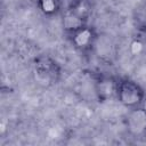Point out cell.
I'll return each instance as SVG.
<instances>
[{
    "instance_id": "1",
    "label": "cell",
    "mask_w": 146,
    "mask_h": 146,
    "mask_svg": "<svg viewBox=\"0 0 146 146\" xmlns=\"http://www.w3.org/2000/svg\"><path fill=\"white\" fill-rule=\"evenodd\" d=\"M32 72L35 83L43 88L55 86L62 79V67L59 63L47 54H41L34 58Z\"/></svg>"
},
{
    "instance_id": "2",
    "label": "cell",
    "mask_w": 146,
    "mask_h": 146,
    "mask_svg": "<svg viewBox=\"0 0 146 146\" xmlns=\"http://www.w3.org/2000/svg\"><path fill=\"white\" fill-rule=\"evenodd\" d=\"M66 40L81 55L89 56L94 52L98 41V31L91 24H79L73 29L64 31Z\"/></svg>"
},
{
    "instance_id": "3",
    "label": "cell",
    "mask_w": 146,
    "mask_h": 146,
    "mask_svg": "<svg viewBox=\"0 0 146 146\" xmlns=\"http://www.w3.org/2000/svg\"><path fill=\"white\" fill-rule=\"evenodd\" d=\"M116 100L127 110L145 106L146 90L137 81L128 76H120Z\"/></svg>"
},
{
    "instance_id": "4",
    "label": "cell",
    "mask_w": 146,
    "mask_h": 146,
    "mask_svg": "<svg viewBox=\"0 0 146 146\" xmlns=\"http://www.w3.org/2000/svg\"><path fill=\"white\" fill-rule=\"evenodd\" d=\"M119 78L110 73H98L94 75V91L99 103L116 100Z\"/></svg>"
},
{
    "instance_id": "5",
    "label": "cell",
    "mask_w": 146,
    "mask_h": 146,
    "mask_svg": "<svg viewBox=\"0 0 146 146\" xmlns=\"http://www.w3.org/2000/svg\"><path fill=\"white\" fill-rule=\"evenodd\" d=\"M124 128L129 136L135 139L146 137V107H136L127 111L123 117Z\"/></svg>"
},
{
    "instance_id": "6",
    "label": "cell",
    "mask_w": 146,
    "mask_h": 146,
    "mask_svg": "<svg viewBox=\"0 0 146 146\" xmlns=\"http://www.w3.org/2000/svg\"><path fill=\"white\" fill-rule=\"evenodd\" d=\"M65 14L79 24H87L94 14V3L91 0H70Z\"/></svg>"
},
{
    "instance_id": "7",
    "label": "cell",
    "mask_w": 146,
    "mask_h": 146,
    "mask_svg": "<svg viewBox=\"0 0 146 146\" xmlns=\"http://www.w3.org/2000/svg\"><path fill=\"white\" fill-rule=\"evenodd\" d=\"M36 8L44 17H57L63 13V0H36Z\"/></svg>"
},
{
    "instance_id": "8",
    "label": "cell",
    "mask_w": 146,
    "mask_h": 146,
    "mask_svg": "<svg viewBox=\"0 0 146 146\" xmlns=\"http://www.w3.org/2000/svg\"><path fill=\"white\" fill-rule=\"evenodd\" d=\"M131 22L136 31L146 34V0L139 1L133 7L131 14Z\"/></svg>"
}]
</instances>
